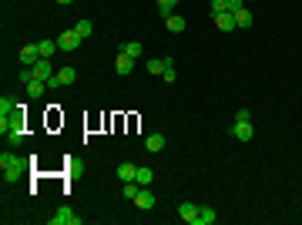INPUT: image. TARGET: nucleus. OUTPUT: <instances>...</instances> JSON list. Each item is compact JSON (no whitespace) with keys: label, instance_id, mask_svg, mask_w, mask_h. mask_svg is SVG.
<instances>
[{"label":"nucleus","instance_id":"7c9ffc66","mask_svg":"<svg viewBox=\"0 0 302 225\" xmlns=\"http://www.w3.org/2000/svg\"><path fill=\"white\" fill-rule=\"evenodd\" d=\"M245 4H252V0H245Z\"/></svg>","mask_w":302,"mask_h":225},{"label":"nucleus","instance_id":"423d86ee","mask_svg":"<svg viewBox=\"0 0 302 225\" xmlns=\"http://www.w3.org/2000/svg\"><path fill=\"white\" fill-rule=\"evenodd\" d=\"M198 212H201V208L195 202H181L178 205V218H181V222H188V225H198Z\"/></svg>","mask_w":302,"mask_h":225},{"label":"nucleus","instance_id":"5701e85b","mask_svg":"<svg viewBox=\"0 0 302 225\" xmlns=\"http://www.w3.org/2000/svg\"><path fill=\"white\" fill-rule=\"evenodd\" d=\"M134 181H138V185H151V181H155V171L151 168H138L134 171Z\"/></svg>","mask_w":302,"mask_h":225},{"label":"nucleus","instance_id":"6ab92c4d","mask_svg":"<svg viewBox=\"0 0 302 225\" xmlns=\"http://www.w3.org/2000/svg\"><path fill=\"white\" fill-rule=\"evenodd\" d=\"M118 54H124V57H141V44H138V41H128V44H121V51H118Z\"/></svg>","mask_w":302,"mask_h":225},{"label":"nucleus","instance_id":"f3484780","mask_svg":"<svg viewBox=\"0 0 302 225\" xmlns=\"http://www.w3.org/2000/svg\"><path fill=\"white\" fill-rule=\"evenodd\" d=\"M74 31H78V37H81V41H88V37L94 34V24H91L88 17H84V21H78V24H74Z\"/></svg>","mask_w":302,"mask_h":225},{"label":"nucleus","instance_id":"c756f323","mask_svg":"<svg viewBox=\"0 0 302 225\" xmlns=\"http://www.w3.org/2000/svg\"><path fill=\"white\" fill-rule=\"evenodd\" d=\"M57 4H61V7H67V4H74V0H57Z\"/></svg>","mask_w":302,"mask_h":225},{"label":"nucleus","instance_id":"393cba45","mask_svg":"<svg viewBox=\"0 0 302 225\" xmlns=\"http://www.w3.org/2000/svg\"><path fill=\"white\" fill-rule=\"evenodd\" d=\"M175 7H178V0H158V11H161V17H171V14H175Z\"/></svg>","mask_w":302,"mask_h":225},{"label":"nucleus","instance_id":"6e6552de","mask_svg":"<svg viewBox=\"0 0 302 225\" xmlns=\"http://www.w3.org/2000/svg\"><path fill=\"white\" fill-rule=\"evenodd\" d=\"M37 61H41V51H37V44H24V47H21V64H24V68H34Z\"/></svg>","mask_w":302,"mask_h":225},{"label":"nucleus","instance_id":"f03ea898","mask_svg":"<svg viewBox=\"0 0 302 225\" xmlns=\"http://www.w3.org/2000/svg\"><path fill=\"white\" fill-rule=\"evenodd\" d=\"M0 135L7 138L11 145L24 141V111H21V108H17L11 118H0Z\"/></svg>","mask_w":302,"mask_h":225},{"label":"nucleus","instance_id":"f257e3e1","mask_svg":"<svg viewBox=\"0 0 302 225\" xmlns=\"http://www.w3.org/2000/svg\"><path fill=\"white\" fill-rule=\"evenodd\" d=\"M0 171H4V181H17V178L27 175V161L17 158L14 151H4L0 155Z\"/></svg>","mask_w":302,"mask_h":225},{"label":"nucleus","instance_id":"7ed1b4c3","mask_svg":"<svg viewBox=\"0 0 302 225\" xmlns=\"http://www.w3.org/2000/svg\"><path fill=\"white\" fill-rule=\"evenodd\" d=\"M54 41H57V47H61V51H78V47L84 44L74 27H71V31H61V37H54Z\"/></svg>","mask_w":302,"mask_h":225},{"label":"nucleus","instance_id":"f8f14e48","mask_svg":"<svg viewBox=\"0 0 302 225\" xmlns=\"http://www.w3.org/2000/svg\"><path fill=\"white\" fill-rule=\"evenodd\" d=\"M114 71H118V74H131L134 61H131V57H124V54H118V57H114Z\"/></svg>","mask_w":302,"mask_h":225},{"label":"nucleus","instance_id":"ddd939ff","mask_svg":"<svg viewBox=\"0 0 302 225\" xmlns=\"http://www.w3.org/2000/svg\"><path fill=\"white\" fill-rule=\"evenodd\" d=\"M44 91H47V81H41V78H31V81H27V94H31V98H41Z\"/></svg>","mask_w":302,"mask_h":225},{"label":"nucleus","instance_id":"0eeeda50","mask_svg":"<svg viewBox=\"0 0 302 225\" xmlns=\"http://www.w3.org/2000/svg\"><path fill=\"white\" fill-rule=\"evenodd\" d=\"M134 205H138L141 212H148V208H155V191L148 188V185H141V191L134 195Z\"/></svg>","mask_w":302,"mask_h":225},{"label":"nucleus","instance_id":"2eb2a0df","mask_svg":"<svg viewBox=\"0 0 302 225\" xmlns=\"http://www.w3.org/2000/svg\"><path fill=\"white\" fill-rule=\"evenodd\" d=\"M165 24H168V31H171V34H181V31L188 27V24H185V17H178V14H171V17H165Z\"/></svg>","mask_w":302,"mask_h":225},{"label":"nucleus","instance_id":"20e7f679","mask_svg":"<svg viewBox=\"0 0 302 225\" xmlns=\"http://www.w3.org/2000/svg\"><path fill=\"white\" fill-rule=\"evenodd\" d=\"M51 225H81V215H74L67 205H61V208L51 215Z\"/></svg>","mask_w":302,"mask_h":225},{"label":"nucleus","instance_id":"1a4fd4ad","mask_svg":"<svg viewBox=\"0 0 302 225\" xmlns=\"http://www.w3.org/2000/svg\"><path fill=\"white\" fill-rule=\"evenodd\" d=\"M215 27H218V31H222V34H232V31H238V24H235V14H218V17H215Z\"/></svg>","mask_w":302,"mask_h":225},{"label":"nucleus","instance_id":"a211bd4d","mask_svg":"<svg viewBox=\"0 0 302 225\" xmlns=\"http://www.w3.org/2000/svg\"><path fill=\"white\" fill-rule=\"evenodd\" d=\"M134 171H138V165L124 161V165H118V178H121V181H134Z\"/></svg>","mask_w":302,"mask_h":225},{"label":"nucleus","instance_id":"4be33fe9","mask_svg":"<svg viewBox=\"0 0 302 225\" xmlns=\"http://www.w3.org/2000/svg\"><path fill=\"white\" fill-rule=\"evenodd\" d=\"M235 24H238V27H252V14H248V7H238V11H235Z\"/></svg>","mask_w":302,"mask_h":225},{"label":"nucleus","instance_id":"cd10ccee","mask_svg":"<svg viewBox=\"0 0 302 225\" xmlns=\"http://www.w3.org/2000/svg\"><path fill=\"white\" fill-rule=\"evenodd\" d=\"M161 81H168V84L175 81V61H171V57H168V68H165V74H161Z\"/></svg>","mask_w":302,"mask_h":225},{"label":"nucleus","instance_id":"9b49d317","mask_svg":"<svg viewBox=\"0 0 302 225\" xmlns=\"http://www.w3.org/2000/svg\"><path fill=\"white\" fill-rule=\"evenodd\" d=\"M232 135L238 138V141H252V121H235Z\"/></svg>","mask_w":302,"mask_h":225},{"label":"nucleus","instance_id":"a878e982","mask_svg":"<svg viewBox=\"0 0 302 225\" xmlns=\"http://www.w3.org/2000/svg\"><path fill=\"white\" fill-rule=\"evenodd\" d=\"M124 198H131V202H134V195H138V191H141V185H138V181H124Z\"/></svg>","mask_w":302,"mask_h":225},{"label":"nucleus","instance_id":"412c9836","mask_svg":"<svg viewBox=\"0 0 302 225\" xmlns=\"http://www.w3.org/2000/svg\"><path fill=\"white\" fill-rule=\"evenodd\" d=\"M215 218H218V212H215V208H208V205H201V212H198V225H212Z\"/></svg>","mask_w":302,"mask_h":225},{"label":"nucleus","instance_id":"aec40b11","mask_svg":"<svg viewBox=\"0 0 302 225\" xmlns=\"http://www.w3.org/2000/svg\"><path fill=\"white\" fill-rule=\"evenodd\" d=\"M165 68H168V57H151L148 61V74H165Z\"/></svg>","mask_w":302,"mask_h":225},{"label":"nucleus","instance_id":"4468645a","mask_svg":"<svg viewBox=\"0 0 302 225\" xmlns=\"http://www.w3.org/2000/svg\"><path fill=\"white\" fill-rule=\"evenodd\" d=\"M37 51H41V57H47V61H51L61 47H57V41H37Z\"/></svg>","mask_w":302,"mask_h":225},{"label":"nucleus","instance_id":"39448f33","mask_svg":"<svg viewBox=\"0 0 302 225\" xmlns=\"http://www.w3.org/2000/svg\"><path fill=\"white\" fill-rule=\"evenodd\" d=\"M74 78H78V71H74V68H61L54 78L47 81V88H64V84H74Z\"/></svg>","mask_w":302,"mask_h":225},{"label":"nucleus","instance_id":"bb28decb","mask_svg":"<svg viewBox=\"0 0 302 225\" xmlns=\"http://www.w3.org/2000/svg\"><path fill=\"white\" fill-rule=\"evenodd\" d=\"M225 11H228V0H212V17H218Z\"/></svg>","mask_w":302,"mask_h":225},{"label":"nucleus","instance_id":"9d476101","mask_svg":"<svg viewBox=\"0 0 302 225\" xmlns=\"http://www.w3.org/2000/svg\"><path fill=\"white\" fill-rule=\"evenodd\" d=\"M31 71H34V78H41V81H51V78L57 74V71L51 68V61H47V57H41V61H37Z\"/></svg>","mask_w":302,"mask_h":225},{"label":"nucleus","instance_id":"b1692460","mask_svg":"<svg viewBox=\"0 0 302 225\" xmlns=\"http://www.w3.org/2000/svg\"><path fill=\"white\" fill-rule=\"evenodd\" d=\"M148 151H161V148H165V135H148Z\"/></svg>","mask_w":302,"mask_h":225},{"label":"nucleus","instance_id":"c85d7f7f","mask_svg":"<svg viewBox=\"0 0 302 225\" xmlns=\"http://www.w3.org/2000/svg\"><path fill=\"white\" fill-rule=\"evenodd\" d=\"M235 121H252V114H248V108H242V111L235 114Z\"/></svg>","mask_w":302,"mask_h":225},{"label":"nucleus","instance_id":"dca6fc26","mask_svg":"<svg viewBox=\"0 0 302 225\" xmlns=\"http://www.w3.org/2000/svg\"><path fill=\"white\" fill-rule=\"evenodd\" d=\"M17 108H21V104L14 101V98H7V94H4V98H0V118H11V114L17 111Z\"/></svg>","mask_w":302,"mask_h":225}]
</instances>
